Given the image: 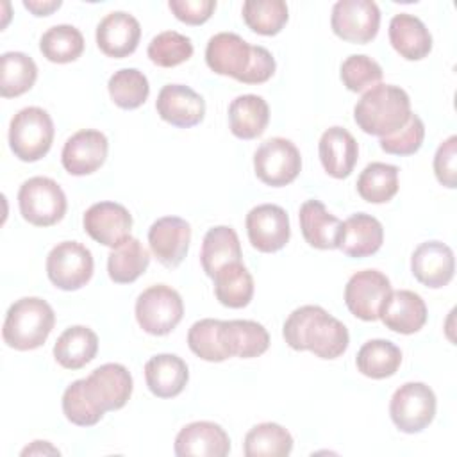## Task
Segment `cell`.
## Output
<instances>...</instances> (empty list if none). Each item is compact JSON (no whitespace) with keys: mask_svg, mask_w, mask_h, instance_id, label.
<instances>
[{"mask_svg":"<svg viewBox=\"0 0 457 457\" xmlns=\"http://www.w3.org/2000/svg\"><path fill=\"white\" fill-rule=\"evenodd\" d=\"M157 114L173 127L189 129L205 116V100L193 87L184 84H166L157 95Z\"/></svg>","mask_w":457,"mask_h":457,"instance_id":"obj_18","label":"cell"},{"mask_svg":"<svg viewBox=\"0 0 457 457\" xmlns=\"http://www.w3.org/2000/svg\"><path fill=\"white\" fill-rule=\"evenodd\" d=\"M54 134V121L45 109L36 105L23 107L9 123L11 152L23 162H36L48 154Z\"/></svg>","mask_w":457,"mask_h":457,"instance_id":"obj_5","label":"cell"},{"mask_svg":"<svg viewBox=\"0 0 457 457\" xmlns=\"http://www.w3.org/2000/svg\"><path fill=\"white\" fill-rule=\"evenodd\" d=\"M332 32L348 43H370L380 27V9L373 0H339L332 7Z\"/></svg>","mask_w":457,"mask_h":457,"instance_id":"obj_11","label":"cell"},{"mask_svg":"<svg viewBox=\"0 0 457 457\" xmlns=\"http://www.w3.org/2000/svg\"><path fill=\"white\" fill-rule=\"evenodd\" d=\"M173 450L179 457H225L230 452V437L214 421H193L180 428Z\"/></svg>","mask_w":457,"mask_h":457,"instance_id":"obj_20","label":"cell"},{"mask_svg":"<svg viewBox=\"0 0 457 457\" xmlns=\"http://www.w3.org/2000/svg\"><path fill=\"white\" fill-rule=\"evenodd\" d=\"M270 121V107L259 95H239L228 105V127L239 139L261 136Z\"/></svg>","mask_w":457,"mask_h":457,"instance_id":"obj_30","label":"cell"},{"mask_svg":"<svg viewBox=\"0 0 457 457\" xmlns=\"http://www.w3.org/2000/svg\"><path fill=\"white\" fill-rule=\"evenodd\" d=\"M425 139V125L418 114H411L409 121L396 132L380 137V148L393 155L416 154Z\"/></svg>","mask_w":457,"mask_h":457,"instance_id":"obj_45","label":"cell"},{"mask_svg":"<svg viewBox=\"0 0 457 457\" xmlns=\"http://www.w3.org/2000/svg\"><path fill=\"white\" fill-rule=\"evenodd\" d=\"M109 141L104 132L95 129H84L66 139L61 162L62 168L75 177L95 173L105 162Z\"/></svg>","mask_w":457,"mask_h":457,"instance_id":"obj_14","label":"cell"},{"mask_svg":"<svg viewBox=\"0 0 457 457\" xmlns=\"http://www.w3.org/2000/svg\"><path fill=\"white\" fill-rule=\"evenodd\" d=\"M189 241L191 227L179 216H162L148 228L150 250L166 268H177L184 261Z\"/></svg>","mask_w":457,"mask_h":457,"instance_id":"obj_16","label":"cell"},{"mask_svg":"<svg viewBox=\"0 0 457 457\" xmlns=\"http://www.w3.org/2000/svg\"><path fill=\"white\" fill-rule=\"evenodd\" d=\"M357 193L370 204H386L398 193V166L370 162L357 179Z\"/></svg>","mask_w":457,"mask_h":457,"instance_id":"obj_37","label":"cell"},{"mask_svg":"<svg viewBox=\"0 0 457 457\" xmlns=\"http://www.w3.org/2000/svg\"><path fill=\"white\" fill-rule=\"evenodd\" d=\"M214 295L230 309L246 307L253 296V277L243 262H230L214 273Z\"/></svg>","mask_w":457,"mask_h":457,"instance_id":"obj_32","label":"cell"},{"mask_svg":"<svg viewBox=\"0 0 457 457\" xmlns=\"http://www.w3.org/2000/svg\"><path fill=\"white\" fill-rule=\"evenodd\" d=\"M46 453L59 455L61 452L55 446H52L48 441H32L30 446L21 450V455H46Z\"/></svg>","mask_w":457,"mask_h":457,"instance_id":"obj_49","label":"cell"},{"mask_svg":"<svg viewBox=\"0 0 457 457\" xmlns=\"http://www.w3.org/2000/svg\"><path fill=\"white\" fill-rule=\"evenodd\" d=\"M241 243L232 227L218 225L207 230L200 250V262L207 277L212 278L220 268L230 262H241Z\"/></svg>","mask_w":457,"mask_h":457,"instance_id":"obj_29","label":"cell"},{"mask_svg":"<svg viewBox=\"0 0 457 457\" xmlns=\"http://www.w3.org/2000/svg\"><path fill=\"white\" fill-rule=\"evenodd\" d=\"M82 223L91 239L104 246L116 248L130 237L132 216L121 204L98 202L84 212Z\"/></svg>","mask_w":457,"mask_h":457,"instance_id":"obj_15","label":"cell"},{"mask_svg":"<svg viewBox=\"0 0 457 457\" xmlns=\"http://www.w3.org/2000/svg\"><path fill=\"white\" fill-rule=\"evenodd\" d=\"M241 12L248 29L261 36L278 34L289 18L287 4L282 0H246Z\"/></svg>","mask_w":457,"mask_h":457,"instance_id":"obj_40","label":"cell"},{"mask_svg":"<svg viewBox=\"0 0 457 457\" xmlns=\"http://www.w3.org/2000/svg\"><path fill=\"white\" fill-rule=\"evenodd\" d=\"M411 271L420 284L430 289H439L453 278V250L441 241H425L412 252Z\"/></svg>","mask_w":457,"mask_h":457,"instance_id":"obj_19","label":"cell"},{"mask_svg":"<svg viewBox=\"0 0 457 457\" xmlns=\"http://www.w3.org/2000/svg\"><path fill=\"white\" fill-rule=\"evenodd\" d=\"M245 225L248 241L262 253L282 250L291 237L289 216L280 205L275 204H261L250 209Z\"/></svg>","mask_w":457,"mask_h":457,"instance_id":"obj_12","label":"cell"},{"mask_svg":"<svg viewBox=\"0 0 457 457\" xmlns=\"http://www.w3.org/2000/svg\"><path fill=\"white\" fill-rule=\"evenodd\" d=\"M207 66L243 84H262L275 73L271 52L261 45H250L234 32L214 34L205 48Z\"/></svg>","mask_w":457,"mask_h":457,"instance_id":"obj_2","label":"cell"},{"mask_svg":"<svg viewBox=\"0 0 457 457\" xmlns=\"http://www.w3.org/2000/svg\"><path fill=\"white\" fill-rule=\"evenodd\" d=\"M387 32L391 46L407 61H420L432 50V36L425 23L414 14H395Z\"/></svg>","mask_w":457,"mask_h":457,"instance_id":"obj_27","label":"cell"},{"mask_svg":"<svg viewBox=\"0 0 457 457\" xmlns=\"http://www.w3.org/2000/svg\"><path fill=\"white\" fill-rule=\"evenodd\" d=\"M168 7L177 20L187 25H202L212 16L216 9V2L214 0H170Z\"/></svg>","mask_w":457,"mask_h":457,"instance_id":"obj_47","label":"cell"},{"mask_svg":"<svg viewBox=\"0 0 457 457\" xmlns=\"http://www.w3.org/2000/svg\"><path fill=\"white\" fill-rule=\"evenodd\" d=\"M318 152L323 170L334 179H346L353 171L359 157L355 137L337 125L321 134Z\"/></svg>","mask_w":457,"mask_h":457,"instance_id":"obj_24","label":"cell"},{"mask_svg":"<svg viewBox=\"0 0 457 457\" xmlns=\"http://www.w3.org/2000/svg\"><path fill=\"white\" fill-rule=\"evenodd\" d=\"M145 380L154 396L173 398L189 380L187 364L175 353L154 355L145 364Z\"/></svg>","mask_w":457,"mask_h":457,"instance_id":"obj_26","label":"cell"},{"mask_svg":"<svg viewBox=\"0 0 457 457\" xmlns=\"http://www.w3.org/2000/svg\"><path fill=\"white\" fill-rule=\"evenodd\" d=\"M282 336L293 350H309L320 359H337L350 343L345 323L320 305L295 309L284 321Z\"/></svg>","mask_w":457,"mask_h":457,"instance_id":"obj_1","label":"cell"},{"mask_svg":"<svg viewBox=\"0 0 457 457\" xmlns=\"http://www.w3.org/2000/svg\"><path fill=\"white\" fill-rule=\"evenodd\" d=\"M253 170L262 184L282 187L298 177L302 157L293 141L286 137H270L255 150Z\"/></svg>","mask_w":457,"mask_h":457,"instance_id":"obj_10","label":"cell"},{"mask_svg":"<svg viewBox=\"0 0 457 457\" xmlns=\"http://www.w3.org/2000/svg\"><path fill=\"white\" fill-rule=\"evenodd\" d=\"M391 293L389 278L378 270H362L353 273L345 286V303L348 311L362 320H378V311Z\"/></svg>","mask_w":457,"mask_h":457,"instance_id":"obj_13","label":"cell"},{"mask_svg":"<svg viewBox=\"0 0 457 457\" xmlns=\"http://www.w3.org/2000/svg\"><path fill=\"white\" fill-rule=\"evenodd\" d=\"M293 450V436L278 423H259L252 427L243 443L246 457H286Z\"/></svg>","mask_w":457,"mask_h":457,"instance_id":"obj_35","label":"cell"},{"mask_svg":"<svg viewBox=\"0 0 457 457\" xmlns=\"http://www.w3.org/2000/svg\"><path fill=\"white\" fill-rule=\"evenodd\" d=\"M18 205L25 221L34 227H50L66 214V195L50 177H32L20 186Z\"/></svg>","mask_w":457,"mask_h":457,"instance_id":"obj_6","label":"cell"},{"mask_svg":"<svg viewBox=\"0 0 457 457\" xmlns=\"http://www.w3.org/2000/svg\"><path fill=\"white\" fill-rule=\"evenodd\" d=\"M62 412L68 421L79 427H93L105 414L91 398L86 387V378H79L64 389Z\"/></svg>","mask_w":457,"mask_h":457,"instance_id":"obj_41","label":"cell"},{"mask_svg":"<svg viewBox=\"0 0 457 457\" xmlns=\"http://www.w3.org/2000/svg\"><path fill=\"white\" fill-rule=\"evenodd\" d=\"M184 316L180 295L166 286L155 284L146 287L136 300V320L139 327L152 336L170 334Z\"/></svg>","mask_w":457,"mask_h":457,"instance_id":"obj_7","label":"cell"},{"mask_svg":"<svg viewBox=\"0 0 457 457\" xmlns=\"http://www.w3.org/2000/svg\"><path fill=\"white\" fill-rule=\"evenodd\" d=\"M436 395L423 382H405L389 402V414L395 427L405 434L425 430L436 416Z\"/></svg>","mask_w":457,"mask_h":457,"instance_id":"obj_8","label":"cell"},{"mask_svg":"<svg viewBox=\"0 0 457 457\" xmlns=\"http://www.w3.org/2000/svg\"><path fill=\"white\" fill-rule=\"evenodd\" d=\"M141 37L139 21L125 12H109L96 27V45L98 48L114 59H123L136 52Z\"/></svg>","mask_w":457,"mask_h":457,"instance_id":"obj_21","label":"cell"},{"mask_svg":"<svg viewBox=\"0 0 457 457\" xmlns=\"http://www.w3.org/2000/svg\"><path fill=\"white\" fill-rule=\"evenodd\" d=\"M384 243L382 223L366 212H355L341 223L337 248L348 257H370L380 250Z\"/></svg>","mask_w":457,"mask_h":457,"instance_id":"obj_23","label":"cell"},{"mask_svg":"<svg viewBox=\"0 0 457 457\" xmlns=\"http://www.w3.org/2000/svg\"><path fill=\"white\" fill-rule=\"evenodd\" d=\"M220 339L227 357L252 359L262 355L270 346L268 330L252 320L221 321Z\"/></svg>","mask_w":457,"mask_h":457,"instance_id":"obj_25","label":"cell"},{"mask_svg":"<svg viewBox=\"0 0 457 457\" xmlns=\"http://www.w3.org/2000/svg\"><path fill=\"white\" fill-rule=\"evenodd\" d=\"M95 261L79 241L57 243L46 255V275L50 282L62 291H77L93 277Z\"/></svg>","mask_w":457,"mask_h":457,"instance_id":"obj_9","label":"cell"},{"mask_svg":"<svg viewBox=\"0 0 457 457\" xmlns=\"http://www.w3.org/2000/svg\"><path fill=\"white\" fill-rule=\"evenodd\" d=\"M355 364L368 378H387L398 371L402 364V352L389 339H370L359 348Z\"/></svg>","mask_w":457,"mask_h":457,"instance_id":"obj_34","label":"cell"},{"mask_svg":"<svg viewBox=\"0 0 457 457\" xmlns=\"http://www.w3.org/2000/svg\"><path fill=\"white\" fill-rule=\"evenodd\" d=\"M434 173L439 184L453 189L457 186V136L446 137L434 155Z\"/></svg>","mask_w":457,"mask_h":457,"instance_id":"obj_46","label":"cell"},{"mask_svg":"<svg viewBox=\"0 0 457 457\" xmlns=\"http://www.w3.org/2000/svg\"><path fill=\"white\" fill-rule=\"evenodd\" d=\"M220 327L221 320L212 318H204L191 325L187 332V345L196 357L209 362H221L228 359L220 339Z\"/></svg>","mask_w":457,"mask_h":457,"instance_id":"obj_43","label":"cell"},{"mask_svg":"<svg viewBox=\"0 0 457 457\" xmlns=\"http://www.w3.org/2000/svg\"><path fill=\"white\" fill-rule=\"evenodd\" d=\"M378 318L393 332L414 334L427 323V305L414 291L391 289L378 311Z\"/></svg>","mask_w":457,"mask_h":457,"instance_id":"obj_22","label":"cell"},{"mask_svg":"<svg viewBox=\"0 0 457 457\" xmlns=\"http://www.w3.org/2000/svg\"><path fill=\"white\" fill-rule=\"evenodd\" d=\"M39 50L45 59L57 64L77 61L84 52V36L73 25H54L39 39Z\"/></svg>","mask_w":457,"mask_h":457,"instance_id":"obj_38","label":"cell"},{"mask_svg":"<svg viewBox=\"0 0 457 457\" xmlns=\"http://www.w3.org/2000/svg\"><path fill=\"white\" fill-rule=\"evenodd\" d=\"M132 386L130 371L118 362L102 364L86 377V387L104 412L121 409L132 395Z\"/></svg>","mask_w":457,"mask_h":457,"instance_id":"obj_17","label":"cell"},{"mask_svg":"<svg viewBox=\"0 0 457 457\" xmlns=\"http://www.w3.org/2000/svg\"><path fill=\"white\" fill-rule=\"evenodd\" d=\"M98 336L84 325L68 327L54 345L55 361L66 370H80L95 359Z\"/></svg>","mask_w":457,"mask_h":457,"instance_id":"obj_31","label":"cell"},{"mask_svg":"<svg viewBox=\"0 0 457 457\" xmlns=\"http://www.w3.org/2000/svg\"><path fill=\"white\" fill-rule=\"evenodd\" d=\"M54 325L55 314L48 302L37 296H23L7 309L2 337L7 346L27 352L45 345Z\"/></svg>","mask_w":457,"mask_h":457,"instance_id":"obj_4","label":"cell"},{"mask_svg":"<svg viewBox=\"0 0 457 457\" xmlns=\"http://www.w3.org/2000/svg\"><path fill=\"white\" fill-rule=\"evenodd\" d=\"M409 95L393 84H377L362 93L353 107L357 127L371 136H389L411 118Z\"/></svg>","mask_w":457,"mask_h":457,"instance_id":"obj_3","label":"cell"},{"mask_svg":"<svg viewBox=\"0 0 457 457\" xmlns=\"http://www.w3.org/2000/svg\"><path fill=\"white\" fill-rule=\"evenodd\" d=\"M146 54L150 61L161 68H173L193 55V43L187 36L177 30H164L152 37Z\"/></svg>","mask_w":457,"mask_h":457,"instance_id":"obj_42","label":"cell"},{"mask_svg":"<svg viewBox=\"0 0 457 457\" xmlns=\"http://www.w3.org/2000/svg\"><path fill=\"white\" fill-rule=\"evenodd\" d=\"M339 75L348 91L362 93L380 84L382 68L375 59L364 54H353L343 61Z\"/></svg>","mask_w":457,"mask_h":457,"instance_id":"obj_44","label":"cell"},{"mask_svg":"<svg viewBox=\"0 0 457 457\" xmlns=\"http://www.w3.org/2000/svg\"><path fill=\"white\" fill-rule=\"evenodd\" d=\"M37 79V66L23 52H5L0 57V95L14 98L27 93Z\"/></svg>","mask_w":457,"mask_h":457,"instance_id":"obj_36","label":"cell"},{"mask_svg":"<svg viewBox=\"0 0 457 457\" xmlns=\"http://www.w3.org/2000/svg\"><path fill=\"white\" fill-rule=\"evenodd\" d=\"M300 230L303 239L318 250L337 248V237L341 230V220L327 211L320 200H305L298 212Z\"/></svg>","mask_w":457,"mask_h":457,"instance_id":"obj_28","label":"cell"},{"mask_svg":"<svg viewBox=\"0 0 457 457\" xmlns=\"http://www.w3.org/2000/svg\"><path fill=\"white\" fill-rule=\"evenodd\" d=\"M150 264V253L137 237H127L111 250L107 257L109 278L116 284H130L137 280Z\"/></svg>","mask_w":457,"mask_h":457,"instance_id":"obj_33","label":"cell"},{"mask_svg":"<svg viewBox=\"0 0 457 457\" xmlns=\"http://www.w3.org/2000/svg\"><path fill=\"white\" fill-rule=\"evenodd\" d=\"M107 89L111 100L118 107L129 111L141 107L150 95L146 75L136 68H123L114 71L107 82Z\"/></svg>","mask_w":457,"mask_h":457,"instance_id":"obj_39","label":"cell"},{"mask_svg":"<svg viewBox=\"0 0 457 457\" xmlns=\"http://www.w3.org/2000/svg\"><path fill=\"white\" fill-rule=\"evenodd\" d=\"M61 4V0H23L25 9H29L34 16H48L55 9H59Z\"/></svg>","mask_w":457,"mask_h":457,"instance_id":"obj_48","label":"cell"}]
</instances>
